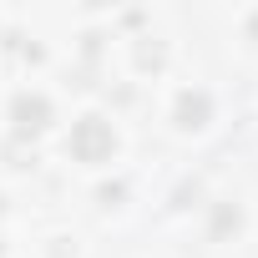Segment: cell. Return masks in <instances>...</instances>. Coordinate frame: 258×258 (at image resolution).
Segmentation results:
<instances>
[{"label":"cell","mask_w":258,"mask_h":258,"mask_svg":"<svg viewBox=\"0 0 258 258\" xmlns=\"http://www.w3.org/2000/svg\"><path fill=\"white\" fill-rule=\"evenodd\" d=\"M46 116H51V106L41 96H16V126H21V132H41Z\"/></svg>","instance_id":"cell-2"},{"label":"cell","mask_w":258,"mask_h":258,"mask_svg":"<svg viewBox=\"0 0 258 258\" xmlns=\"http://www.w3.org/2000/svg\"><path fill=\"white\" fill-rule=\"evenodd\" d=\"M111 147H116V137H111V126H106V121H96V116L76 121V132H71V152H76L81 162H106Z\"/></svg>","instance_id":"cell-1"},{"label":"cell","mask_w":258,"mask_h":258,"mask_svg":"<svg viewBox=\"0 0 258 258\" xmlns=\"http://www.w3.org/2000/svg\"><path fill=\"white\" fill-rule=\"evenodd\" d=\"M203 116H208V96H182L177 101V121L182 126H203Z\"/></svg>","instance_id":"cell-3"}]
</instances>
